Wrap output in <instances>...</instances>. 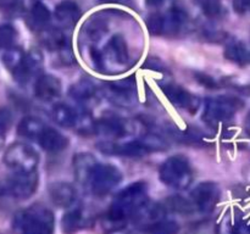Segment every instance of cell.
I'll list each match as a JSON object with an SVG mask.
<instances>
[{
  "label": "cell",
  "instance_id": "obj_5",
  "mask_svg": "<svg viewBox=\"0 0 250 234\" xmlns=\"http://www.w3.org/2000/svg\"><path fill=\"white\" fill-rule=\"evenodd\" d=\"M187 22L188 16L186 11L178 7H173L164 14L150 15L146 21V26L151 34L173 37L182 31Z\"/></svg>",
  "mask_w": 250,
  "mask_h": 234
},
{
  "label": "cell",
  "instance_id": "obj_22",
  "mask_svg": "<svg viewBox=\"0 0 250 234\" xmlns=\"http://www.w3.org/2000/svg\"><path fill=\"white\" fill-rule=\"evenodd\" d=\"M43 65V55L39 50H31L24 56V62L22 66L21 71L15 76V79L20 83L28 82L29 78L33 75H36L41 70Z\"/></svg>",
  "mask_w": 250,
  "mask_h": 234
},
{
  "label": "cell",
  "instance_id": "obj_6",
  "mask_svg": "<svg viewBox=\"0 0 250 234\" xmlns=\"http://www.w3.org/2000/svg\"><path fill=\"white\" fill-rule=\"evenodd\" d=\"M243 106V101L234 97H216L207 100L203 112V121L210 126L226 122L231 119L239 109Z\"/></svg>",
  "mask_w": 250,
  "mask_h": 234
},
{
  "label": "cell",
  "instance_id": "obj_10",
  "mask_svg": "<svg viewBox=\"0 0 250 234\" xmlns=\"http://www.w3.org/2000/svg\"><path fill=\"white\" fill-rule=\"evenodd\" d=\"M103 89L107 99L119 106H131L136 101V80L133 78L106 82Z\"/></svg>",
  "mask_w": 250,
  "mask_h": 234
},
{
  "label": "cell",
  "instance_id": "obj_8",
  "mask_svg": "<svg viewBox=\"0 0 250 234\" xmlns=\"http://www.w3.org/2000/svg\"><path fill=\"white\" fill-rule=\"evenodd\" d=\"M121 179L122 173L119 168L112 165L98 163L87 184L95 196L103 197L111 193L120 184Z\"/></svg>",
  "mask_w": 250,
  "mask_h": 234
},
{
  "label": "cell",
  "instance_id": "obj_15",
  "mask_svg": "<svg viewBox=\"0 0 250 234\" xmlns=\"http://www.w3.org/2000/svg\"><path fill=\"white\" fill-rule=\"evenodd\" d=\"M61 94V82L53 75H42L34 84V95L42 101H51Z\"/></svg>",
  "mask_w": 250,
  "mask_h": 234
},
{
  "label": "cell",
  "instance_id": "obj_27",
  "mask_svg": "<svg viewBox=\"0 0 250 234\" xmlns=\"http://www.w3.org/2000/svg\"><path fill=\"white\" fill-rule=\"evenodd\" d=\"M70 95L78 102H88L97 95V87L90 80H80L71 87Z\"/></svg>",
  "mask_w": 250,
  "mask_h": 234
},
{
  "label": "cell",
  "instance_id": "obj_20",
  "mask_svg": "<svg viewBox=\"0 0 250 234\" xmlns=\"http://www.w3.org/2000/svg\"><path fill=\"white\" fill-rule=\"evenodd\" d=\"M55 17L63 27H73L81 17V10L73 0H63L55 7Z\"/></svg>",
  "mask_w": 250,
  "mask_h": 234
},
{
  "label": "cell",
  "instance_id": "obj_24",
  "mask_svg": "<svg viewBox=\"0 0 250 234\" xmlns=\"http://www.w3.org/2000/svg\"><path fill=\"white\" fill-rule=\"evenodd\" d=\"M45 129V123H44L41 118L28 116L24 117V118L20 122L19 127H17V133L21 136H24V138L37 139V140H38L39 136H42V133H43Z\"/></svg>",
  "mask_w": 250,
  "mask_h": 234
},
{
  "label": "cell",
  "instance_id": "obj_37",
  "mask_svg": "<svg viewBox=\"0 0 250 234\" xmlns=\"http://www.w3.org/2000/svg\"><path fill=\"white\" fill-rule=\"evenodd\" d=\"M198 80H199L202 84L207 85V87H209L210 89H214V87H216V82H215L214 79H212L211 77H208V76L205 75H200L199 77L197 78Z\"/></svg>",
  "mask_w": 250,
  "mask_h": 234
},
{
  "label": "cell",
  "instance_id": "obj_17",
  "mask_svg": "<svg viewBox=\"0 0 250 234\" xmlns=\"http://www.w3.org/2000/svg\"><path fill=\"white\" fill-rule=\"evenodd\" d=\"M27 26L31 28V31L42 32L49 28V22H50V11L48 7L41 1H36L33 6L29 10L27 15Z\"/></svg>",
  "mask_w": 250,
  "mask_h": 234
},
{
  "label": "cell",
  "instance_id": "obj_36",
  "mask_svg": "<svg viewBox=\"0 0 250 234\" xmlns=\"http://www.w3.org/2000/svg\"><path fill=\"white\" fill-rule=\"evenodd\" d=\"M234 10L239 14L250 11V0H232Z\"/></svg>",
  "mask_w": 250,
  "mask_h": 234
},
{
  "label": "cell",
  "instance_id": "obj_38",
  "mask_svg": "<svg viewBox=\"0 0 250 234\" xmlns=\"http://www.w3.org/2000/svg\"><path fill=\"white\" fill-rule=\"evenodd\" d=\"M146 1L149 6L156 7V6H160L161 4H164V1H165V0H146Z\"/></svg>",
  "mask_w": 250,
  "mask_h": 234
},
{
  "label": "cell",
  "instance_id": "obj_31",
  "mask_svg": "<svg viewBox=\"0 0 250 234\" xmlns=\"http://www.w3.org/2000/svg\"><path fill=\"white\" fill-rule=\"evenodd\" d=\"M0 12L7 17L21 16L24 12L23 0H0Z\"/></svg>",
  "mask_w": 250,
  "mask_h": 234
},
{
  "label": "cell",
  "instance_id": "obj_13",
  "mask_svg": "<svg viewBox=\"0 0 250 234\" xmlns=\"http://www.w3.org/2000/svg\"><path fill=\"white\" fill-rule=\"evenodd\" d=\"M111 14V11L98 12L84 22L82 31H81V39L85 40V44L88 46L94 45L95 41L99 40L106 33Z\"/></svg>",
  "mask_w": 250,
  "mask_h": 234
},
{
  "label": "cell",
  "instance_id": "obj_39",
  "mask_svg": "<svg viewBox=\"0 0 250 234\" xmlns=\"http://www.w3.org/2000/svg\"><path fill=\"white\" fill-rule=\"evenodd\" d=\"M246 131H247V133L250 136V114L248 115V117H247V119H246Z\"/></svg>",
  "mask_w": 250,
  "mask_h": 234
},
{
  "label": "cell",
  "instance_id": "obj_11",
  "mask_svg": "<svg viewBox=\"0 0 250 234\" xmlns=\"http://www.w3.org/2000/svg\"><path fill=\"white\" fill-rule=\"evenodd\" d=\"M102 58L104 68H107V63L127 67L129 62V51L124 36L115 34L109 39V41L105 45V50L102 51Z\"/></svg>",
  "mask_w": 250,
  "mask_h": 234
},
{
  "label": "cell",
  "instance_id": "obj_30",
  "mask_svg": "<svg viewBox=\"0 0 250 234\" xmlns=\"http://www.w3.org/2000/svg\"><path fill=\"white\" fill-rule=\"evenodd\" d=\"M180 227L175 221H156L146 228V234H178Z\"/></svg>",
  "mask_w": 250,
  "mask_h": 234
},
{
  "label": "cell",
  "instance_id": "obj_18",
  "mask_svg": "<svg viewBox=\"0 0 250 234\" xmlns=\"http://www.w3.org/2000/svg\"><path fill=\"white\" fill-rule=\"evenodd\" d=\"M38 143L46 153L56 154L67 148L68 139L62 133H60L58 129L46 127L45 131L39 136Z\"/></svg>",
  "mask_w": 250,
  "mask_h": 234
},
{
  "label": "cell",
  "instance_id": "obj_14",
  "mask_svg": "<svg viewBox=\"0 0 250 234\" xmlns=\"http://www.w3.org/2000/svg\"><path fill=\"white\" fill-rule=\"evenodd\" d=\"M163 93L173 106L186 110L190 114L197 111L200 105V100L194 94L180 85L165 84L163 87Z\"/></svg>",
  "mask_w": 250,
  "mask_h": 234
},
{
  "label": "cell",
  "instance_id": "obj_2",
  "mask_svg": "<svg viewBox=\"0 0 250 234\" xmlns=\"http://www.w3.org/2000/svg\"><path fill=\"white\" fill-rule=\"evenodd\" d=\"M14 228L19 234H53L54 214L46 207L34 205L16 214Z\"/></svg>",
  "mask_w": 250,
  "mask_h": 234
},
{
  "label": "cell",
  "instance_id": "obj_34",
  "mask_svg": "<svg viewBox=\"0 0 250 234\" xmlns=\"http://www.w3.org/2000/svg\"><path fill=\"white\" fill-rule=\"evenodd\" d=\"M11 112L7 109H0V139L5 138V134L11 126Z\"/></svg>",
  "mask_w": 250,
  "mask_h": 234
},
{
  "label": "cell",
  "instance_id": "obj_35",
  "mask_svg": "<svg viewBox=\"0 0 250 234\" xmlns=\"http://www.w3.org/2000/svg\"><path fill=\"white\" fill-rule=\"evenodd\" d=\"M216 234H237L236 229H234L233 224H232V219L229 214L221 219L216 227Z\"/></svg>",
  "mask_w": 250,
  "mask_h": 234
},
{
  "label": "cell",
  "instance_id": "obj_32",
  "mask_svg": "<svg viewBox=\"0 0 250 234\" xmlns=\"http://www.w3.org/2000/svg\"><path fill=\"white\" fill-rule=\"evenodd\" d=\"M165 207H168L171 211L180 212V214H192L195 210L194 205L190 200L183 199V197H171L166 201Z\"/></svg>",
  "mask_w": 250,
  "mask_h": 234
},
{
  "label": "cell",
  "instance_id": "obj_26",
  "mask_svg": "<svg viewBox=\"0 0 250 234\" xmlns=\"http://www.w3.org/2000/svg\"><path fill=\"white\" fill-rule=\"evenodd\" d=\"M225 56L238 65H248L250 63V48L241 41H233L226 46Z\"/></svg>",
  "mask_w": 250,
  "mask_h": 234
},
{
  "label": "cell",
  "instance_id": "obj_23",
  "mask_svg": "<svg viewBox=\"0 0 250 234\" xmlns=\"http://www.w3.org/2000/svg\"><path fill=\"white\" fill-rule=\"evenodd\" d=\"M51 117L59 126L63 128H73V127H77L80 114L68 105L58 104L53 107Z\"/></svg>",
  "mask_w": 250,
  "mask_h": 234
},
{
  "label": "cell",
  "instance_id": "obj_25",
  "mask_svg": "<svg viewBox=\"0 0 250 234\" xmlns=\"http://www.w3.org/2000/svg\"><path fill=\"white\" fill-rule=\"evenodd\" d=\"M24 56L26 54L23 53V50L21 48H16V46L6 49L5 53L2 54V63L12 73L14 77L21 71L24 62Z\"/></svg>",
  "mask_w": 250,
  "mask_h": 234
},
{
  "label": "cell",
  "instance_id": "obj_21",
  "mask_svg": "<svg viewBox=\"0 0 250 234\" xmlns=\"http://www.w3.org/2000/svg\"><path fill=\"white\" fill-rule=\"evenodd\" d=\"M49 194L54 205L59 207H68L75 202L76 189L68 183H55L49 188Z\"/></svg>",
  "mask_w": 250,
  "mask_h": 234
},
{
  "label": "cell",
  "instance_id": "obj_3",
  "mask_svg": "<svg viewBox=\"0 0 250 234\" xmlns=\"http://www.w3.org/2000/svg\"><path fill=\"white\" fill-rule=\"evenodd\" d=\"M100 151L110 155H120L125 157H142L154 151H161L166 149V143L158 136L148 134L141 139L127 141L124 144L100 143L98 145Z\"/></svg>",
  "mask_w": 250,
  "mask_h": 234
},
{
  "label": "cell",
  "instance_id": "obj_28",
  "mask_svg": "<svg viewBox=\"0 0 250 234\" xmlns=\"http://www.w3.org/2000/svg\"><path fill=\"white\" fill-rule=\"evenodd\" d=\"M82 211L80 209H73L65 214L61 221V227L65 234H73L82 226Z\"/></svg>",
  "mask_w": 250,
  "mask_h": 234
},
{
  "label": "cell",
  "instance_id": "obj_16",
  "mask_svg": "<svg viewBox=\"0 0 250 234\" xmlns=\"http://www.w3.org/2000/svg\"><path fill=\"white\" fill-rule=\"evenodd\" d=\"M95 133L110 136L122 138L128 133L127 122L116 116H105L95 121Z\"/></svg>",
  "mask_w": 250,
  "mask_h": 234
},
{
  "label": "cell",
  "instance_id": "obj_9",
  "mask_svg": "<svg viewBox=\"0 0 250 234\" xmlns=\"http://www.w3.org/2000/svg\"><path fill=\"white\" fill-rule=\"evenodd\" d=\"M39 178L37 172H16L1 185V192L17 200H26L36 193Z\"/></svg>",
  "mask_w": 250,
  "mask_h": 234
},
{
  "label": "cell",
  "instance_id": "obj_12",
  "mask_svg": "<svg viewBox=\"0 0 250 234\" xmlns=\"http://www.w3.org/2000/svg\"><path fill=\"white\" fill-rule=\"evenodd\" d=\"M220 197L219 188L212 182H204L198 184L190 193V201L195 210L202 212H210L214 210Z\"/></svg>",
  "mask_w": 250,
  "mask_h": 234
},
{
  "label": "cell",
  "instance_id": "obj_1",
  "mask_svg": "<svg viewBox=\"0 0 250 234\" xmlns=\"http://www.w3.org/2000/svg\"><path fill=\"white\" fill-rule=\"evenodd\" d=\"M146 199L148 193L146 183H132L121 190L111 202V206L106 214L107 221L116 226L125 223L129 217L137 214L146 206Z\"/></svg>",
  "mask_w": 250,
  "mask_h": 234
},
{
  "label": "cell",
  "instance_id": "obj_7",
  "mask_svg": "<svg viewBox=\"0 0 250 234\" xmlns=\"http://www.w3.org/2000/svg\"><path fill=\"white\" fill-rule=\"evenodd\" d=\"M4 162L7 167L12 168L16 172H36L39 163V156L31 146L23 143H15L5 151Z\"/></svg>",
  "mask_w": 250,
  "mask_h": 234
},
{
  "label": "cell",
  "instance_id": "obj_33",
  "mask_svg": "<svg viewBox=\"0 0 250 234\" xmlns=\"http://www.w3.org/2000/svg\"><path fill=\"white\" fill-rule=\"evenodd\" d=\"M17 38V32L11 24H0V49L6 50L14 46Z\"/></svg>",
  "mask_w": 250,
  "mask_h": 234
},
{
  "label": "cell",
  "instance_id": "obj_19",
  "mask_svg": "<svg viewBox=\"0 0 250 234\" xmlns=\"http://www.w3.org/2000/svg\"><path fill=\"white\" fill-rule=\"evenodd\" d=\"M97 165V158L92 154L80 153L75 155V158H73V170H75L76 179L80 183H82V184H87Z\"/></svg>",
  "mask_w": 250,
  "mask_h": 234
},
{
  "label": "cell",
  "instance_id": "obj_29",
  "mask_svg": "<svg viewBox=\"0 0 250 234\" xmlns=\"http://www.w3.org/2000/svg\"><path fill=\"white\" fill-rule=\"evenodd\" d=\"M203 14L209 19H219L224 14V5L221 0H195Z\"/></svg>",
  "mask_w": 250,
  "mask_h": 234
},
{
  "label": "cell",
  "instance_id": "obj_4",
  "mask_svg": "<svg viewBox=\"0 0 250 234\" xmlns=\"http://www.w3.org/2000/svg\"><path fill=\"white\" fill-rule=\"evenodd\" d=\"M159 177L165 185L185 189L193 180L192 166L185 156H171L161 165Z\"/></svg>",
  "mask_w": 250,
  "mask_h": 234
}]
</instances>
